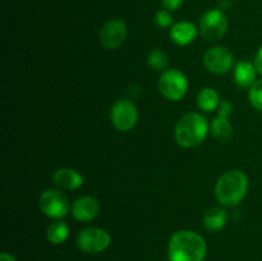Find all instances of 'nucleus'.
Here are the masks:
<instances>
[{
  "label": "nucleus",
  "mask_w": 262,
  "mask_h": 261,
  "mask_svg": "<svg viewBox=\"0 0 262 261\" xmlns=\"http://www.w3.org/2000/svg\"><path fill=\"white\" fill-rule=\"evenodd\" d=\"M41 211L51 219H61L69 211V201L61 192L48 189L40 197Z\"/></svg>",
  "instance_id": "6e6552de"
},
{
  "label": "nucleus",
  "mask_w": 262,
  "mask_h": 261,
  "mask_svg": "<svg viewBox=\"0 0 262 261\" xmlns=\"http://www.w3.org/2000/svg\"><path fill=\"white\" fill-rule=\"evenodd\" d=\"M256 69L255 64L248 61H239L234 69V82L241 89L252 87L256 82Z\"/></svg>",
  "instance_id": "4468645a"
},
{
  "label": "nucleus",
  "mask_w": 262,
  "mask_h": 261,
  "mask_svg": "<svg viewBox=\"0 0 262 261\" xmlns=\"http://www.w3.org/2000/svg\"><path fill=\"white\" fill-rule=\"evenodd\" d=\"M228 28V18L220 9H209L200 19V32L207 41L220 40Z\"/></svg>",
  "instance_id": "39448f33"
},
{
  "label": "nucleus",
  "mask_w": 262,
  "mask_h": 261,
  "mask_svg": "<svg viewBox=\"0 0 262 261\" xmlns=\"http://www.w3.org/2000/svg\"><path fill=\"white\" fill-rule=\"evenodd\" d=\"M159 90L168 100L178 101L184 97L188 90L187 77L178 69H168L160 76Z\"/></svg>",
  "instance_id": "20e7f679"
},
{
  "label": "nucleus",
  "mask_w": 262,
  "mask_h": 261,
  "mask_svg": "<svg viewBox=\"0 0 262 261\" xmlns=\"http://www.w3.org/2000/svg\"><path fill=\"white\" fill-rule=\"evenodd\" d=\"M225 223H227V214L220 207H212L205 214L204 225L206 229L211 230V232L223 229Z\"/></svg>",
  "instance_id": "2eb2a0df"
},
{
  "label": "nucleus",
  "mask_w": 262,
  "mask_h": 261,
  "mask_svg": "<svg viewBox=\"0 0 262 261\" xmlns=\"http://www.w3.org/2000/svg\"><path fill=\"white\" fill-rule=\"evenodd\" d=\"M110 235L100 228H86L77 237V245L82 251L89 253H99L110 246Z\"/></svg>",
  "instance_id": "423d86ee"
},
{
  "label": "nucleus",
  "mask_w": 262,
  "mask_h": 261,
  "mask_svg": "<svg viewBox=\"0 0 262 261\" xmlns=\"http://www.w3.org/2000/svg\"><path fill=\"white\" fill-rule=\"evenodd\" d=\"M155 20H156V23H158V26H160V27H163V28L170 27L171 23H173L171 14L169 13V10H166V9L159 10V12L156 13Z\"/></svg>",
  "instance_id": "412c9836"
},
{
  "label": "nucleus",
  "mask_w": 262,
  "mask_h": 261,
  "mask_svg": "<svg viewBox=\"0 0 262 261\" xmlns=\"http://www.w3.org/2000/svg\"><path fill=\"white\" fill-rule=\"evenodd\" d=\"M99 202L91 196L79 197L72 206V214L79 222H90L99 214Z\"/></svg>",
  "instance_id": "9b49d317"
},
{
  "label": "nucleus",
  "mask_w": 262,
  "mask_h": 261,
  "mask_svg": "<svg viewBox=\"0 0 262 261\" xmlns=\"http://www.w3.org/2000/svg\"><path fill=\"white\" fill-rule=\"evenodd\" d=\"M147 61L151 68L156 69V71H161V69H165L166 66H168V56L164 51L154 50L148 55Z\"/></svg>",
  "instance_id": "6ab92c4d"
},
{
  "label": "nucleus",
  "mask_w": 262,
  "mask_h": 261,
  "mask_svg": "<svg viewBox=\"0 0 262 261\" xmlns=\"http://www.w3.org/2000/svg\"><path fill=\"white\" fill-rule=\"evenodd\" d=\"M161 4L165 8L166 10H177L182 4H183V0H161Z\"/></svg>",
  "instance_id": "5701e85b"
},
{
  "label": "nucleus",
  "mask_w": 262,
  "mask_h": 261,
  "mask_svg": "<svg viewBox=\"0 0 262 261\" xmlns=\"http://www.w3.org/2000/svg\"><path fill=\"white\" fill-rule=\"evenodd\" d=\"M255 66H256V69H257L258 73L262 76V45H261V48L258 49L257 54H256Z\"/></svg>",
  "instance_id": "b1692460"
},
{
  "label": "nucleus",
  "mask_w": 262,
  "mask_h": 261,
  "mask_svg": "<svg viewBox=\"0 0 262 261\" xmlns=\"http://www.w3.org/2000/svg\"><path fill=\"white\" fill-rule=\"evenodd\" d=\"M206 251V241L202 235L192 230H179L169 242V261H204Z\"/></svg>",
  "instance_id": "f257e3e1"
},
{
  "label": "nucleus",
  "mask_w": 262,
  "mask_h": 261,
  "mask_svg": "<svg viewBox=\"0 0 262 261\" xmlns=\"http://www.w3.org/2000/svg\"><path fill=\"white\" fill-rule=\"evenodd\" d=\"M127 37V26L122 19H110L100 30V42L107 50L118 49Z\"/></svg>",
  "instance_id": "1a4fd4ad"
},
{
  "label": "nucleus",
  "mask_w": 262,
  "mask_h": 261,
  "mask_svg": "<svg viewBox=\"0 0 262 261\" xmlns=\"http://www.w3.org/2000/svg\"><path fill=\"white\" fill-rule=\"evenodd\" d=\"M250 101L255 109L262 112V79H258L250 89Z\"/></svg>",
  "instance_id": "aec40b11"
},
{
  "label": "nucleus",
  "mask_w": 262,
  "mask_h": 261,
  "mask_svg": "<svg viewBox=\"0 0 262 261\" xmlns=\"http://www.w3.org/2000/svg\"><path fill=\"white\" fill-rule=\"evenodd\" d=\"M197 104H199L200 109L204 112H212V110L217 109L220 104L219 94L210 87L202 89L197 96Z\"/></svg>",
  "instance_id": "dca6fc26"
},
{
  "label": "nucleus",
  "mask_w": 262,
  "mask_h": 261,
  "mask_svg": "<svg viewBox=\"0 0 262 261\" xmlns=\"http://www.w3.org/2000/svg\"><path fill=\"white\" fill-rule=\"evenodd\" d=\"M110 118H112V123L118 130L127 132V130L132 129L137 122V107L129 100L120 99L113 105Z\"/></svg>",
  "instance_id": "0eeeda50"
},
{
  "label": "nucleus",
  "mask_w": 262,
  "mask_h": 261,
  "mask_svg": "<svg viewBox=\"0 0 262 261\" xmlns=\"http://www.w3.org/2000/svg\"><path fill=\"white\" fill-rule=\"evenodd\" d=\"M233 133V127L230 124V122L228 120L227 117H217L212 120L211 123V135L216 138L217 141H225L229 140L232 137Z\"/></svg>",
  "instance_id": "a211bd4d"
},
{
  "label": "nucleus",
  "mask_w": 262,
  "mask_h": 261,
  "mask_svg": "<svg viewBox=\"0 0 262 261\" xmlns=\"http://www.w3.org/2000/svg\"><path fill=\"white\" fill-rule=\"evenodd\" d=\"M54 182L64 189H76L83 184V177L73 169L63 168L54 173Z\"/></svg>",
  "instance_id": "ddd939ff"
},
{
  "label": "nucleus",
  "mask_w": 262,
  "mask_h": 261,
  "mask_svg": "<svg viewBox=\"0 0 262 261\" xmlns=\"http://www.w3.org/2000/svg\"><path fill=\"white\" fill-rule=\"evenodd\" d=\"M248 189V179L239 170H229L223 174L215 187V194L225 206H234L245 199Z\"/></svg>",
  "instance_id": "7ed1b4c3"
},
{
  "label": "nucleus",
  "mask_w": 262,
  "mask_h": 261,
  "mask_svg": "<svg viewBox=\"0 0 262 261\" xmlns=\"http://www.w3.org/2000/svg\"><path fill=\"white\" fill-rule=\"evenodd\" d=\"M0 261H17V260H15L14 256H12L10 253L3 252L2 255H0Z\"/></svg>",
  "instance_id": "393cba45"
},
{
  "label": "nucleus",
  "mask_w": 262,
  "mask_h": 261,
  "mask_svg": "<svg viewBox=\"0 0 262 261\" xmlns=\"http://www.w3.org/2000/svg\"><path fill=\"white\" fill-rule=\"evenodd\" d=\"M209 133V124L204 115L199 113H189L182 117L176 125L177 142L183 147H194L205 141Z\"/></svg>",
  "instance_id": "f03ea898"
},
{
  "label": "nucleus",
  "mask_w": 262,
  "mask_h": 261,
  "mask_svg": "<svg viewBox=\"0 0 262 261\" xmlns=\"http://www.w3.org/2000/svg\"><path fill=\"white\" fill-rule=\"evenodd\" d=\"M217 113H219L220 117H229V114L232 113V105L227 100H223L220 101L219 106H217Z\"/></svg>",
  "instance_id": "4be33fe9"
},
{
  "label": "nucleus",
  "mask_w": 262,
  "mask_h": 261,
  "mask_svg": "<svg viewBox=\"0 0 262 261\" xmlns=\"http://www.w3.org/2000/svg\"><path fill=\"white\" fill-rule=\"evenodd\" d=\"M204 63L211 73H227L233 67V55L227 48L215 46L206 51L204 55Z\"/></svg>",
  "instance_id": "9d476101"
},
{
  "label": "nucleus",
  "mask_w": 262,
  "mask_h": 261,
  "mask_svg": "<svg viewBox=\"0 0 262 261\" xmlns=\"http://www.w3.org/2000/svg\"><path fill=\"white\" fill-rule=\"evenodd\" d=\"M197 28L191 22H178L170 28V37L178 45H188L196 38Z\"/></svg>",
  "instance_id": "f8f14e48"
},
{
  "label": "nucleus",
  "mask_w": 262,
  "mask_h": 261,
  "mask_svg": "<svg viewBox=\"0 0 262 261\" xmlns=\"http://www.w3.org/2000/svg\"><path fill=\"white\" fill-rule=\"evenodd\" d=\"M69 235V227L66 222H59L53 223L48 227L46 230V237L48 241L53 245H60V243L66 242L67 238Z\"/></svg>",
  "instance_id": "f3484780"
}]
</instances>
